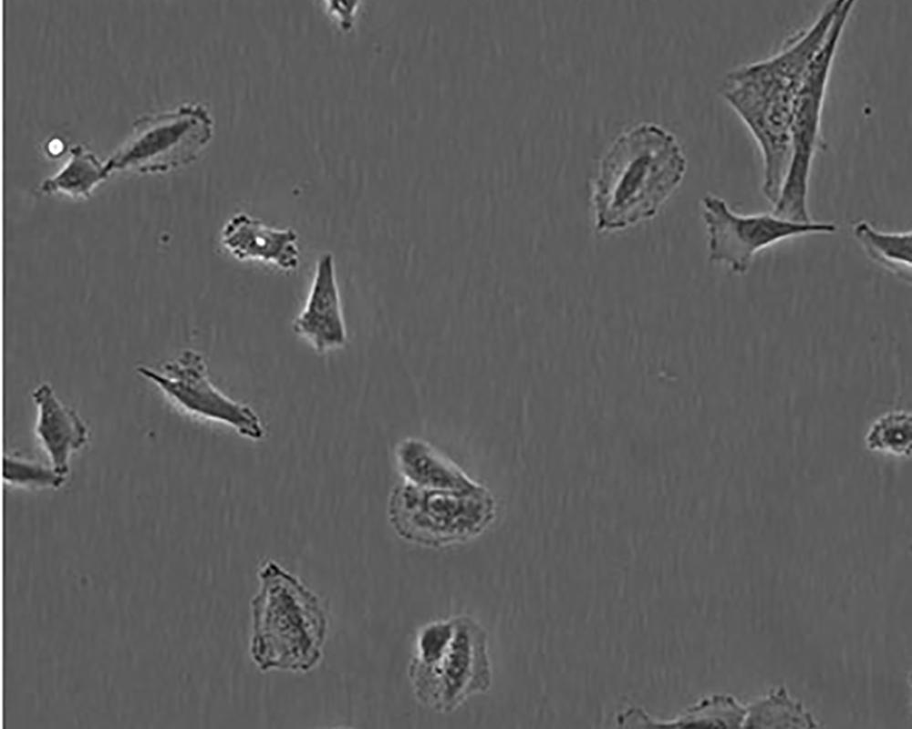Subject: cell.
<instances>
[{"instance_id": "1", "label": "cell", "mask_w": 912, "mask_h": 729, "mask_svg": "<svg viewBox=\"0 0 912 729\" xmlns=\"http://www.w3.org/2000/svg\"><path fill=\"white\" fill-rule=\"evenodd\" d=\"M843 0L827 2L814 21L790 36L772 56L727 73L720 95L756 141L762 159V190L773 205L789 163L795 101L813 58Z\"/></svg>"}, {"instance_id": "2", "label": "cell", "mask_w": 912, "mask_h": 729, "mask_svg": "<svg viewBox=\"0 0 912 729\" xmlns=\"http://www.w3.org/2000/svg\"><path fill=\"white\" fill-rule=\"evenodd\" d=\"M687 159L675 135L652 122L622 131L607 147L592 187L598 231L652 218L681 182Z\"/></svg>"}, {"instance_id": "3", "label": "cell", "mask_w": 912, "mask_h": 729, "mask_svg": "<svg viewBox=\"0 0 912 729\" xmlns=\"http://www.w3.org/2000/svg\"><path fill=\"white\" fill-rule=\"evenodd\" d=\"M249 653L262 672L307 673L320 662L328 618L319 597L275 560L258 571Z\"/></svg>"}, {"instance_id": "4", "label": "cell", "mask_w": 912, "mask_h": 729, "mask_svg": "<svg viewBox=\"0 0 912 729\" xmlns=\"http://www.w3.org/2000/svg\"><path fill=\"white\" fill-rule=\"evenodd\" d=\"M409 679L425 707L450 714L492 684L488 633L469 615L425 624L418 632Z\"/></svg>"}, {"instance_id": "5", "label": "cell", "mask_w": 912, "mask_h": 729, "mask_svg": "<svg viewBox=\"0 0 912 729\" xmlns=\"http://www.w3.org/2000/svg\"><path fill=\"white\" fill-rule=\"evenodd\" d=\"M496 516L486 488L454 491L416 487L407 482L390 492L388 517L397 535L420 546L440 549L467 542L483 533Z\"/></svg>"}, {"instance_id": "6", "label": "cell", "mask_w": 912, "mask_h": 729, "mask_svg": "<svg viewBox=\"0 0 912 729\" xmlns=\"http://www.w3.org/2000/svg\"><path fill=\"white\" fill-rule=\"evenodd\" d=\"M855 5L843 0L822 46L809 65L799 90L790 127L789 163L772 213L793 221H813L808 210L812 166L822 146L821 118L834 56Z\"/></svg>"}, {"instance_id": "7", "label": "cell", "mask_w": 912, "mask_h": 729, "mask_svg": "<svg viewBox=\"0 0 912 729\" xmlns=\"http://www.w3.org/2000/svg\"><path fill=\"white\" fill-rule=\"evenodd\" d=\"M213 134V121L200 103L145 114L106 163L108 171H167L194 160Z\"/></svg>"}, {"instance_id": "8", "label": "cell", "mask_w": 912, "mask_h": 729, "mask_svg": "<svg viewBox=\"0 0 912 729\" xmlns=\"http://www.w3.org/2000/svg\"><path fill=\"white\" fill-rule=\"evenodd\" d=\"M708 233L709 259L726 264L738 275L750 270L756 255L783 241L814 234H833L838 227L827 221H793L772 212L741 214L713 193L701 199Z\"/></svg>"}, {"instance_id": "9", "label": "cell", "mask_w": 912, "mask_h": 729, "mask_svg": "<svg viewBox=\"0 0 912 729\" xmlns=\"http://www.w3.org/2000/svg\"><path fill=\"white\" fill-rule=\"evenodd\" d=\"M136 371L186 413L223 424L252 440L264 436V426L253 408L228 397L211 382L199 352L185 349L160 370L140 364Z\"/></svg>"}, {"instance_id": "10", "label": "cell", "mask_w": 912, "mask_h": 729, "mask_svg": "<svg viewBox=\"0 0 912 729\" xmlns=\"http://www.w3.org/2000/svg\"><path fill=\"white\" fill-rule=\"evenodd\" d=\"M292 326L298 336L319 353L346 344L347 334L331 252L322 253L316 261L306 304Z\"/></svg>"}, {"instance_id": "11", "label": "cell", "mask_w": 912, "mask_h": 729, "mask_svg": "<svg viewBox=\"0 0 912 729\" xmlns=\"http://www.w3.org/2000/svg\"><path fill=\"white\" fill-rule=\"evenodd\" d=\"M221 242L239 261H260L289 272L299 265L298 235L295 230L275 229L244 212L223 226Z\"/></svg>"}, {"instance_id": "12", "label": "cell", "mask_w": 912, "mask_h": 729, "mask_svg": "<svg viewBox=\"0 0 912 729\" xmlns=\"http://www.w3.org/2000/svg\"><path fill=\"white\" fill-rule=\"evenodd\" d=\"M32 399L37 412L35 434L49 464L68 477L70 457L88 442L89 428L76 410L59 400L48 383L37 385Z\"/></svg>"}, {"instance_id": "13", "label": "cell", "mask_w": 912, "mask_h": 729, "mask_svg": "<svg viewBox=\"0 0 912 729\" xmlns=\"http://www.w3.org/2000/svg\"><path fill=\"white\" fill-rule=\"evenodd\" d=\"M396 460L404 482L424 488L463 491L479 483L434 447L418 438H406L396 449Z\"/></svg>"}, {"instance_id": "14", "label": "cell", "mask_w": 912, "mask_h": 729, "mask_svg": "<svg viewBox=\"0 0 912 729\" xmlns=\"http://www.w3.org/2000/svg\"><path fill=\"white\" fill-rule=\"evenodd\" d=\"M744 716L745 710L733 698L712 695L667 719L656 717L639 706L630 705L617 714L616 722L620 726H735L744 723Z\"/></svg>"}, {"instance_id": "15", "label": "cell", "mask_w": 912, "mask_h": 729, "mask_svg": "<svg viewBox=\"0 0 912 729\" xmlns=\"http://www.w3.org/2000/svg\"><path fill=\"white\" fill-rule=\"evenodd\" d=\"M852 233L865 255L897 279L911 282L912 232L888 231L875 227L866 220L855 221Z\"/></svg>"}, {"instance_id": "16", "label": "cell", "mask_w": 912, "mask_h": 729, "mask_svg": "<svg viewBox=\"0 0 912 729\" xmlns=\"http://www.w3.org/2000/svg\"><path fill=\"white\" fill-rule=\"evenodd\" d=\"M109 174L106 164L83 146L76 145L70 149L64 167L44 180L39 189L46 194L62 193L74 199H87Z\"/></svg>"}, {"instance_id": "17", "label": "cell", "mask_w": 912, "mask_h": 729, "mask_svg": "<svg viewBox=\"0 0 912 729\" xmlns=\"http://www.w3.org/2000/svg\"><path fill=\"white\" fill-rule=\"evenodd\" d=\"M911 435L910 412L896 409L877 416L868 426L864 441L873 453L905 459L911 455Z\"/></svg>"}, {"instance_id": "18", "label": "cell", "mask_w": 912, "mask_h": 729, "mask_svg": "<svg viewBox=\"0 0 912 729\" xmlns=\"http://www.w3.org/2000/svg\"><path fill=\"white\" fill-rule=\"evenodd\" d=\"M3 477L5 484L26 489H57L65 485L67 476L50 464L25 457L18 453L5 454Z\"/></svg>"}]
</instances>
